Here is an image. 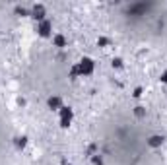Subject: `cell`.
Here are the masks:
<instances>
[{
	"label": "cell",
	"mask_w": 167,
	"mask_h": 165,
	"mask_svg": "<svg viewBox=\"0 0 167 165\" xmlns=\"http://www.w3.org/2000/svg\"><path fill=\"white\" fill-rule=\"evenodd\" d=\"M148 144H150L152 148H159L161 144H163V140H161V136H152V138L148 140Z\"/></svg>",
	"instance_id": "obj_5"
},
{
	"label": "cell",
	"mask_w": 167,
	"mask_h": 165,
	"mask_svg": "<svg viewBox=\"0 0 167 165\" xmlns=\"http://www.w3.org/2000/svg\"><path fill=\"white\" fill-rule=\"evenodd\" d=\"M140 95H142V88H136L134 89V97H140Z\"/></svg>",
	"instance_id": "obj_9"
},
{
	"label": "cell",
	"mask_w": 167,
	"mask_h": 165,
	"mask_svg": "<svg viewBox=\"0 0 167 165\" xmlns=\"http://www.w3.org/2000/svg\"><path fill=\"white\" fill-rule=\"evenodd\" d=\"M49 107H51V109H55V111H60L62 107H64V105H62V99L55 95V97H51V99H49Z\"/></svg>",
	"instance_id": "obj_4"
},
{
	"label": "cell",
	"mask_w": 167,
	"mask_h": 165,
	"mask_svg": "<svg viewBox=\"0 0 167 165\" xmlns=\"http://www.w3.org/2000/svg\"><path fill=\"white\" fill-rule=\"evenodd\" d=\"M25 144H27V138H25V136L16 138V146H18V148H25Z\"/></svg>",
	"instance_id": "obj_7"
},
{
	"label": "cell",
	"mask_w": 167,
	"mask_h": 165,
	"mask_svg": "<svg viewBox=\"0 0 167 165\" xmlns=\"http://www.w3.org/2000/svg\"><path fill=\"white\" fill-rule=\"evenodd\" d=\"M64 43H66V41H64V37H62V35H55V37H53V45L64 47Z\"/></svg>",
	"instance_id": "obj_6"
},
{
	"label": "cell",
	"mask_w": 167,
	"mask_h": 165,
	"mask_svg": "<svg viewBox=\"0 0 167 165\" xmlns=\"http://www.w3.org/2000/svg\"><path fill=\"white\" fill-rule=\"evenodd\" d=\"M37 31H39V35H43V37L51 35V23L47 22V20H43V22H39V27H37Z\"/></svg>",
	"instance_id": "obj_3"
},
{
	"label": "cell",
	"mask_w": 167,
	"mask_h": 165,
	"mask_svg": "<svg viewBox=\"0 0 167 165\" xmlns=\"http://www.w3.org/2000/svg\"><path fill=\"white\" fill-rule=\"evenodd\" d=\"M161 82H163V84H167V70H165L163 74H161Z\"/></svg>",
	"instance_id": "obj_10"
},
{
	"label": "cell",
	"mask_w": 167,
	"mask_h": 165,
	"mask_svg": "<svg viewBox=\"0 0 167 165\" xmlns=\"http://www.w3.org/2000/svg\"><path fill=\"white\" fill-rule=\"evenodd\" d=\"M113 66L121 68V66H123V60H121V58H115V60H113Z\"/></svg>",
	"instance_id": "obj_8"
},
{
	"label": "cell",
	"mask_w": 167,
	"mask_h": 165,
	"mask_svg": "<svg viewBox=\"0 0 167 165\" xmlns=\"http://www.w3.org/2000/svg\"><path fill=\"white\" fill-rule=\"evenodd\" d=\"M78 72H80L82 76H90V74H93V62L90 60V58L80 60V64H78Z\"/></svg>",
	"instance_id": "obj_2"
},
{
	"label": "cell",
	"mask_w": 167,
	"mask_h": 165,
	"mask_svg": "<svg viewBox=\"0 0 167 165\" xmlns=\"http://www.w3.org/2000/svg\"><path fill=\"white\" fill-rule=\"evenodd\" d=\"M59 115H60V126H70V122H72V117H74V113H72V109L70 107H62L59 111Z\"/></svg>",
	"instance_id": "obj_1"
}]
</instances>
